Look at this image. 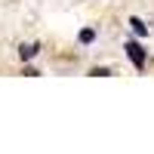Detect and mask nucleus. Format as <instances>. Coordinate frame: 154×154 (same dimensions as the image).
Returning a JSON list of instances; mask_svg holds the SVG:
<instances>
[{
    "label": "nucleus",
    "instance_id": "obj_5",
    "mask_svg": "<svg viewBox=\"0 0 154 154\" xmlns=\"http://www.w3.org/2000/svg\"><path fill=\"white\" fill-rule=\"evenodd\" d=\"M89 74H93V77H108L111 71H108V68H93V71H89Z\"/></svg>",
    "mask_w": 154,
    "mask_h": 154
},
{
    "label": "nucleus",
    "instance_id": "obj_4",
    "mask_svg": "<svg viewBox=\"0 0 154 154\" xmlns=\"http://www.w3.org/2000/svg\"><path fill=\"white\" fill-rule=\"evenodd\" d=\"M93 37H96L93 28H83V31H80V43H93Z\"/></svg>",
    "mask_w": 154,
    "mask_h": 154
},
{
    "label": "nucleus",
    "instance_id": "obj_2",
    "mask_svg": "<svg viewBox=\"0 0 154 154\" xmlns=\"http://www.w3.org/2000/svg\"><path fill=\"white\" fill-rule=\"evenodd\" d=\"M130 28H133L139 37H145V34H148V25H145L142 19H136V16H130Z\"/></svg>",
    "mask_w": 154,
    "mask_h": 154
},
{
    "label": "nucleus",
    "instance_id": "obj_1",
    "mask_svg": "<svg viewBox=\"0 0 154 154\" xmlns=\"http://www.w3.org/2000/svg\"><path fill=\"white\" fill-rule=\"evenodd\" d=\"M126 59L136 65V71H145V62H148V56H145V49H142V43H136V40H126Z\"/></svg>",
    "mask_w": 154,
    "mask_h": 154
},
{
    "label": "nucleus",
    "instance_id": "obj_3",
    "mask_svg": "<svg viewBox=\"0 0 154 154\" xmlns=\"http://www.w3.org/2000/svg\"><path fill=\"white\" fill-rule=\"evenodd\" d=\"M37 49H40L37 43H25V46L19 49V56H22V59H34V56H37Z\"/></svg>",
    "mask_w": 154,
    "mask_h": 154
}]
</instances>
